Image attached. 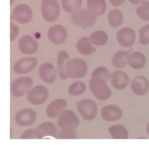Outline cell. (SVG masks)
<instances>
[{
	"mask_svg": "<svg viewBox=\"0 0 149 149\" xmlns=\"http://www.w3.org/2000/svg\"><path fill=\"white\" fill-rule=\"evenodd\" d=\"M56 128L51 122L40 124L37 128L27 130L21 135L22 139H41L45 137H56Z\"/></svg>",
	"mask_w": 149,
	"mask_h": 149,
	"instance_id": "6da1fadb",
	"label": "cell"
},
{
	"mask_svg": "<svg viewBox=\"0 0 149 149\" xmlns=\"http://www.w3.org/2000/svg\"><path fill=\"white\" fill-rule=\"evenodd\" d=\"M87 64L85 61L79 58H73L66 61L65 69L68 77L79 79L83 77L87 73Z\"/></svg>",
	"mask_w": 149,
	"mask_h": 149,
	"instance_id": "7a4b0ae2",
	"label": "cell"
},
{
	"mask_svg": "<svg viewBox=\"0 0 149 149\" xmlns=\"http://www.w3.org/2000/svg\"><path fill=\"white\" fill-rule=\"evenodd\" d=\"M90 89L92 94L100 100H107L111 95V90L103 80L92 79L89 81Z\"/></svg>",
	"mask_w": 149,
	"mask_h": 149,
	"instance_id": "3957f363",
	"label": "cell"
},
{
	"mask_svg": "<svg viewBox=\"0 0 149 149\" xmlns=\"http://www.w3.org/2000/svg\"><path fill=\"white\" fill-rule=\"evenodd\" d=\"M41 10L44 19L48 22H52L58 19L60 12V7L56 0H43Z\"/></svg>",
	"mask_w": 149,
	"mask_h": 149,
	"instance_id": "277c9868",
	"label": "cell"
},
{
	"mask_svg": "<svg viewBox=\"0 0 149 149\" xmlns=\"http://www.w3.org/2000/svg\"><path fill=\"white\" fill-rule=\"evenodd\" d=\"M96 16L88 9H81L74 12L71 16L73 23L83 28L93 26L96 20Z\"/></svg>",
	"mask_w": 149,
	"mask_h": 149,
	"instance_id": "5b68a950",
	"label": "cell"
},
{
	"mask_svg": "<svg viewBox=\"0 0 149 149\" xmlns=\"http://www.w3.org/2000/svg\"><path fill=\"white\" fill-rule=\"evenodd\" d=\"M78 111L82 118L86 120L94 119L97 113V107L96 103L90 99L82 100L76 104Z\"/></svg>",
	"mask_w": 149,
	"mask_h": 149,
	"instance_id": "8992f818",
	"label": "cell"
},
{
	"mask_svg": "<svg viewBox=\"0 0 149 149\" xmlns=\"http://www.w3.org/2000/svg\"><path fill=\"white\" fill-rule=\"evenodd\" d=\"M58 123L62 129H74L79 124V120L72 110H62L59 114Z\"/></svg>",
	"mask_w": 149,
	"mask_h": 149,
	"instance_id": "52a82bcc",
	"label": "cell"
},
{
	"mask_svg": "<svg viewBox=\"0 0 149 149\" xmlns=\"http://www.w3.org/2000/svg\"><path fill=\"white\" fill-rule=\"evenodd\" d=\"M33 84V81L30 77H19L16 79L11 84L12 93L15 97H22L29 92Z\"/></svg>",
	"mask_w": 149,
	"mask_h": 149,
	"instance_id": "ba28073f",
	"label": "cell"
},
{
	"mask_svg": "<svg viewBox=\"0 0 149 149\" xmlns=\"http://www.w3.org/2000/svg\"><path fill=\"white\" fill-rule=\"evenodd\" d=\"M32 17L33 11L29 6L26 4L17 5L11 14V19L22 24L29 23Z\"/></svg>",
	"mask_w": 149,
	"mask_h": 149,
	"instance_id": "9c48e42d",
	"label": "cell"
},
{
	"mask_svg": "<svg viewBox=\"0 0 149 149\" xmlns=\"http://www.w3.org/2000/svg\"><path fill=\"white\" fill-rule=\"evenodd\" d=\"M48 96L47 88L43 86H36L27 93V98L30 103L40 105L45 102Z\"/></svg>",
	"mask_w": 149,
	"mask_h": 149,
	"instance_id": "30bf717a",
	"label": "cell"
},
{
	"mask_svg": "<svg viewBox=\"0 0 149 149\" xmlns=\"http://www.w3.org/2000/svg\"><path fill=\"white\" fill-rule=\"evenodd\" d=\"M38 63L34 57H26L17 61L13 65L14 71L19 74H26L33 70Z\"/></svg>",
	"mask_w": 149,
	"mask_h": 149,
	"instance_id": "8fae6325",
	"label": "cell"
},
{
	"mask_svg": "<svg viewBox=\"0 0 149 149\" xmlns=\"http://www.w3.org/2000/svg\"><path fill=\"white\" fill-rule=\"evenodd\" d=\"M36 119L35 111L30 108L22 109L18 111L15 116L17 125L21 126H28L32 125Z\"/></svg>",
	"mask_w": 149,
	"mask_h": 149,
	"instance_id": "7c38bea8",
	"label": "cell"
},
{
	"mask_svg": "<svg viewBox=\"0 0 149 149\" xmlns=\"http://www.w3.org/2000/svg\"><path fill=\"white\" fill-rule=\"evenodd\" d=\"M48 37L51 42L55 44H59L66 41L68 37V33L65 28L62 25H54L49 29Z\"/></svg>",
	"mask_w": 149,
	"mask_h": 149,
	"instance_id": "4fadbf2b",
	"label": "cell"
},
{
	"mask_svg": "<svg viewBox=\"0 0 149 149\" xmlns=\"http://www.w3.org/2000/svg\"><path fill=\"white\" fill-rule=\"evenodd\" d=\"M18 46L20 51L24 54L32 55L38 49V42L30 36H24L19 40Z\"/></svg>",
	"mask_w": 149,
	"mask_h": 149,
	"instance_id": "5bb4252c",
	"label": "cell"
},
{
	"mask_svg": "<svg viewBox=\"0 0 149 149\" xmlns=\"http://www.w3.org/2000/svg\"><path fill=\"white\" fill-rule=\"evenodd\" d=\"M116 37L119 44L125 47H131L136 40L134 30L130 27H125L119 30Z\"/></svg>",
	"mask_w": 149,
	"mask_h": 149,
	"instance_id": "9a60e30c",
	"label": "cell"
},
{
	"mask_svg": "<svg viewBox=\"0 0 149 149\" xmlns=\"http://www.w3.org/2000/svg\"><path fill=\"white\" fill-rule=\"evenodd\" d=\"M102 118L109 122H114L121 118L122 112L121 109L115 105H108L102 108L101 110Z\"/></svg>",
	"mask_w": 149,
	"mask_h": 149,
	"instance_id": "2e32d148",
	"label": "cell"
},
{
	"mask_svg": "<svg viewBox=\"0 0 149 149\" xmlns=\"http://www.w3.org/2000/svg\"><path fill=\"white\" fill-rule=\"evenodd\" d=\"M41 79L48 84L53 83L56 79V72L54 66L48 62L41 64L39 68Z\"/></svg>",
	"mask_w": 149,
	"mask_h": 149,
	"instance_id": "e0dca14e",
	"label": "cell"
},
{
	"mask_svg": "<svg viewBox=\"0 0 149 149\" xmlns=\"http://www.w3.org/2000/svg\"><path fill=\"white\" fill-rule=\"evenodd\" d=\"M133 92L137 95L146 94L149 90V82L147 78L142 76L135 77L131 82Z\"/></svg>",
	"mask_w": 149,
	"mask_h": 149,
	"instance_id": "ac0fdd59",
	"label": "cell"
},
{
	"mask_svg": "<svg viewBox=\"0 0 149 149\" xmlns=\"http://www.w3.org/2000/svg\"><path fill=\"white\" fill-rule=\"evenodd\" d=\"M128 75L124 72L117 70L111 74V83L117 90H123L129 83Z\"/></svg>",
	"mask_w": 149,
	"mask_h": 149,
	"instance_id": "d6986e66",
	"label": "cell"
},
{
	"mask_svg": "<svg viewBox=\"0 0 149 149\" xmlns=\"http://www.w3.org/2000/svg\"><path fill=\"white\" fill-rule=\"evenodd\" d=\"M66 105L67 101L65 100L62 98L56 99L50 103L47 107L46 109L47 115L51 118H55Z\"/></svg>",
	"mask_w": 149,
	"mask_h": 149,
	"instance_id": "ffe728a7",
	"label": "cell"
},
{
	"mask_svg": "<svg viewBox=\"0 0 149 149\" xmlns=\"http://www.w3.org/2000/svg\"><path fill=\"white\" fill-rule=\"evenodd\" d=\"M127 61L132 68L140 69L144 66L146 58L143 53L140 52H134L127 56Z\"/></svg>",
	"mask_w": 149,
	"mask_h": 149,
	"instance_id": "44dd1931",
	"label": "cell"
},
{
	"mask_svg": "<svg viewBox=\"0 0 149 149\" xmlns=\"http://www.w3.org/2000/svg\"><path fill=\"white\" fill-rule=\"evenodd\" d=\"M87 9L96 17L104 14L106 10L105 0H87Z\"/></svg>",
	"mask_w": 149,
	"mask_h": 149,
	"instance_id": "7402d4cb",
	"label": "cell"
},
{
	"mask_svg": "<svg viewBox=\"0 0 149 149\" xmlns=\"http://www.w3.org/2000/svg\"><path fill=\"white\" fill-rule=\"evenodd\" d=\"M76 48L78 51L83 55H91L96 50V47H93L91 42L87 37H83L80 38L76 43Z\"/></svg>",
	"mask_w": 149,
	"mask_h": 149,
	"instance_id": "603a6c76",
	"label": "cell"
},
{
	"mask_svg": "<svg viewBox=\"0 0 149 149\" xmlns=\"http://www.w3.org/2000/svg\"><path fill=\"white\" fill-rule=\"evenodd\" d=\"M129 51H118L112 58V65L116 68H123L127 65V57L129 55Z\"/></svg>",
	"mask_w": 149,
	"mask_h": 149,
	"instance_id": "cb8c5ba5",
	"label": "cell"
},
{
	"mask_svg": "<svg viewBox=\"0 0 149 149\" xmlns=\"http://www.w3.org/2000/svg\"><path fill=\"white\" fill-rule=\"evenodd\" d=\"M69 58L68 53L65 51H60L57 56V65L59 77L62 79H66L68 76L65 73V66L67 60Z\"/></svg>",
	"mask_w": 149,
	"mask_h": 149,
	"instance_id": "d4e9b609",
	"label": "cell"
},
{
	"mask_svg": "<svg viewBox=\"0 0 149 149\" xmlns=\"http://www.w3.org/2000/svg\"><path fill=\"white\" fill-rule=\"evenodd\" d=\"M108 130L113 139H127L128 138V130L122 125H113L108 129Z\"/></svg>",
	"mask_w": 149,
	"mask_h": 149,
	"instance_id": "484cf974",
	"label": "cell"
},
{
	"mask_svg": "<svg viewBox=\"0 0 149 149\" xmlns=\"http://www.w3.org/2000/svg\"><path fill=\"white\" fill-rule=\"evenodd\" d=\"M90 40L94 45L101 46L107 43L108 37L105 32L98 30L91 33L90 37Z\"/></svg>",
	"mask_w": 149,
	"mask_h": 149,
	"instance_id": "4316f807",
	"label": "cell"
},
{
	"mask_svg": "<svg viewBox=\"0 0 149 149\" xmlns=\"http://www.w3.org/2000/svg\"><path fill=\"white\" fill-rule=\"evenodd\" d=\"M82 0H62V6L68 13H74L79 10Z\"/></svg>",
	"mask_w": 149,
	"mask_h": 149,
	"instance_id": "83f0119b",
	"label": "cell"
},
{
	"mask_svg": "<svg viewBox=\"0 0 149 149\" xmlns=\"http://www.w3.org/2000/svg\"><path fill=\"white\" fill-rule=\"evenodd\" d=\"M108 21L112 27H116L123 22V15L118 9H113L108 14Z\"/></svg>",
	"mask_w": 149,
	"mask_h": 149,
	"instance_id": "f1b7e54d",
	"label": "cell"
},
{
	"mask_svg": "<svg viewBox=\"0 0 149 149\" xmlns=\"http://www.w3.org/2000/svg\"><path fill=\"white\" fill-rule=\"evenodd\" d=\"M111 74L106 68L99 66L93 70L91 76L92 79H99L106 83L108 81Z\"/></svg>",
	"mask_w": 149,
	"mask_h": 149,
	"instance_id": "f546056e",
	"label": "cell"
},
{
	"mask_svg": "<svg viewBox=\"0 0 149 149\" xmlns=\"http://www.w3.org/2000/svg\"><path fill=\"white\" fill-rule=\"evenodd\" d=\"M86 90V86L83 81H76L72 83L68 88V93L71 95H80Z\"/></svg>",
	"mask_w": 149,
	"mask_h": 149,
	"instance_id": "4dcf8cb0",
	"label": "cell"
},
{
	"mask_svg": "<svg viewBox=\"0 0 149 149\" xmlns=\"http://www.w3.org/2000/svg\"><path fill=\"white\" fill-rule=\"evenodd\" d=\"M136 13L143 20H149V1H144L136 9Z\"/></svg>",
	"mask_w": 149,
	"mask_h": 149,
	"instance_id": "1f68e13d",
	"label": "cell"
},
{
	"mask_svg": "<svg viewBox=\"0 0 149 149\" xmlns=\"http://www.w3.org/2000/svg\"><path fill=\"white\" fill-rule=\"evenodd\" d=\"M139 41L143 45L149 44V24H147L140 29Z\"/></svg>",
	"mask_w": 149,
	"mask_h": 149,
	"instance_id": "d6a6232c",
	"label": "cell"
},
{
	"mask_svg": "<svg viewBox=\"0 0 149 149\" xmlns=\"http://www.w3.org/2000/svg\"><path fill=\"white\" fill-rule=\"evenodd\" d=\"M76 138H77V134L73 129H62L57 137V139H61Z\"/></svg>",
	"mask_w": 149,
	"mask_h": 149,
	"instance_id": "836d02e7",
	"label": "cell"
},
{
	"mask_svg": "<svg viewBox=\"0 0 149 149\" xmlns=\"http://www.w3.org/2000/svg\"><path fill=\"white\" fill-rule=\"evenodd\" d=\"M19 33L18 27L15 24L10 22V41L14 40Z\"/></svg>",
	"mask_w": 149,
	"mask_h": 149,
	"instance_id": "e575fe53",
	"label": "cell"
},
{
	"mask_svg": "<svg viewBox=\"0 0 149 149\" xmlns=\"http://www.w3.org/2000/svg\"><path fill=\"white\" fill-rule=\"evenodd\" d=\"M111 4L113 6H118L122 4L125 0H109Z\"/></svg>",
	"mask_w": 149,
	"mask_h": 149,
	"instance_id": "d590c367",
	"label": "cell"
},
{
	"mask_svg": "<svg viewBox=\"0 0 149 149\" xmlns=\"http://www.w3.org/2000/svg\"><path fill=\"white\" fill-rule=\"evenodd\" d=\"M145 1L146 0H129V1L133 4H139Z\"/></svg>",
	"mask_w": 149,
	"mask_h": 149,
	"instance_id": "8d00e7d4",
	"label": "cell"
},
{
	"mask_svg": "<svg viewBox=\"0 0 149 149\" xmlns=\"http://www.w3.org/2000/svg\"><path fill=\"white\" fill-rule=\"evenodd\" d=\"M146 129H147V132L149 135V122L148 123L147 125V127H146Z\"/></svg>",
	"mask_w": 149,
	"mask_h": 149,
	"instance_id": "74e56055",
	"label": "cell"
},
{
	"mask_svg": "<svg viewBox=\"0 0 149 149\" xmlns=\"http://www.w3.org/2000/svg\"><path fill=\"white\" fill-rule=\"evenodd\" d=\"M10 3H11V4L12 3V0H11V1H10Z\"/></svg>",
	"mask_w": 149,
	"mask_h": 149,
	"instance_id": "f35d334b",
	"label": "cell"
}]
</instances>
